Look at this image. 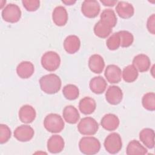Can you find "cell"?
Returning a JSON list of instances; mask_svg holds the SVG:
<instances>
[{
    "label": "cell",
    "instance_id": "obj_1",
    "mask_svg": "<svg viewBox=\"0 0 155 155\" xmlns=\"http://www.w3.org/2000/svg\"><path fill=\"white\" fill-rule=\"evenodd\" d=\"M41 90L45 93L53 94L61 89L62 82L60 78L56 74L50 73L42 76L39 79Z\"/></svg>",
    "mask_w": 155,
    "mask_h": 155
},
{
    "label": "cell",
    "instance_id": "obj_2",
    "mask_svg": "<svg viewBox=\"0 0 155 155\" xmlns=\"http://www.w3.org/2000/svg\"><path fill=\"white\" fill-rule=\"evenodd\" d=\"M79 148L81 153L87 155L97 154L101 149L99 140L93 136L82 137L79 142Z\"/></svg>",
    "mask_w": 155,
    "mask_h": 155
},
{
    "label": "cell",
    "instance_id": "obj_3",
    "mask_svg": "<svg viewBox=\"0 0 155 155\" xmlns=\"http://www.w3.org/2000/svg\"><path fill=\"white\" fill-rule=\"evenodd\" d=\"M44 126L48 132L58 133L63 130L65 123L59 114L50 113L47 115L44 118Z\"/></svg>",
    "mask_w": 155,
    "mask_h": 155
},
{
    "label": "cell",
    "instance_id": "obj_4",
    "mask_svg": "<svg viewBox=\"0 0 155 155\" xmlns=\"http://www.w3.org/2000/svg\"><path fill=\"white\" fill-rule=\"evenodd\" d=\"M41 62L44 69L48 71H54L60 66L61 58L56 52L48 51L42 56Z\"/></svg>",
    "mask_w": 155,
    "mask_h": 155
},
{
    "label": "cell",
    "instance_id": "obj_5",
    "mask_svg": "<svg viewBox=\"0 0 155 155\" xmlns=\"http://www.w3.org/2000/svg\"><path fill=\"white\" fill-rule=\"evenodd\" d=\"M104 145L105 150L110 154L118 153L122 148V138L117 133H111L105 139Z\"/></svg>",
    "mask_w": 155,
    "mask_h": 155
},
{
    "label": "cell",
    "instance_id": "obj_6",
    "mask_svg": "<svg viewBox=\"0 0 155 155\" xmlns=\"http://www.w3.org/2000/svg\"><path fill=\"white\" fill-rule=\"evenodd\" d=\"M98 129V123L91 117H85L81 119L78 124V130L82 135H94L97 132Z\"/></svg>",
    "mask_w": 155,
    "mask_h": 155
},
{
    "label": "cell",
    "instance_id": "obj_7",
    "mask_svg": "<svg viewBox=\"0 0 155 155\" xmlns=\"http://www.w3.org/2000/svg\"><path fill=\"white\" fill-rule=\"evenodd\" d=\"M21 10L19 7L15 4H7L2 10L1 15L2 19L10 23H16L18 22L21 17Z\"/></svg>",
    "mask_w": 155,
    "mask_h": 155
},
{
    "label": "cell",
    "instance_id": "obj_8",
    "mask_svg": "<svg viewBox=\"0 0 155 155\" xmlns=\"http://www.w3.org/2000/svg\"><path fill=\"white\" fill-rule=\"evenodd\" d=\"M101 6L99 3L95 0H85L81 5V12L87 18H96L99 13Z\"/></svg>",
    "mask_w": 155,
    "mask_h": 155
},
{
    "label": "cell",
    "instance_id": "obj_9",
    "mask_svg": "<svg viewBox=\"0 0 155 155\" xmlns=\"http://www.w3.org/2000/svg\"><path fill=\"white\" fill-rule=\"evenodd\" d=\"M14 137L19 142L30 141L35 134L33 128L28 125H21L14 131Z\"/></svg>",
    "mask_w": 155,
    "mask_h": 155
},
{
    "label": "cell",
    "instance_id": "obj_10",
    "mask_svg": "<svg viewBox=\"0 0 155 155\" xmlns=\"http://www.w3.org/2000/svg\"><path fill=\"white\" fill-rule=\"evenodd\" d=\"M123 99L121 88L116 85L110 86L105 93V99L111 105H116L120 104Z\"/></svg>",
    "mask_w": 155,
    "mask_h": 155
},
{
    "label": "cell",
    "instance_id": "obj_11",
    "mask_svg": "<svg viewBox=\"0 0 155 155\" xmlns=\"http://www.w3.org/2000/svg\"><path fill=\"white\" fill-rule=\"evenodd\" d=\"M65 146L64 139L60 135L54 134L51 136L47 140V147L48 151L53 154H56L61 152Z\"/></svg>",
    "mask_w": 155,
    "mask_h": 155
},
{
    "label": "cell",
    "instance_id": "obj_12",
    "mask_svg": "<svg viewBox=\"0 0 155 155\" xmlns=\"http://www.w3.org/2000/svg\"><path fill=\"white\" fill-rule=\"evenodd\" d=\"M104 75L110 84H117L122 79V70L117 65L110 64L106 67Z\"/></svg>",
    "mask_w": 155,
    "mask_h": 155
},
{
    "label": "cell",
    "instance_id": "obj_13",
    "mask_svg": "<svg viewBox=\"0 0 155 155\" xmlns=\"http://www.w3.org/2000/svg\"><path fill=\"white\" fill-rule=\"evenodd\" d=\"M20 120L24 124L31 123L36 118V113L35 109L30 105L22 106L18 113Z\"/></svg>",
    "mask_w": 155,
    "mask_h": 155
},
{
    "label": "cell",
    "instance_id": "obj_14",
    "mask_svg": "<svg viewBox=\"0 0 155 155\" xmlns=\"http://www.w3.org/2000/svg\"><path fill=\"white\" fill-rule=\"evenodd\" d=\"M119 119L118 117L111 113L105 114L101 120V125L104 129L107 131H114L119 125Z\"/></svg>",
    "mask_w": 155,
    "mask_h": 155
},
{
    "label": "cell",
    "instance_id": "obj_15",
    "mask_svg": "<svg viewBox=\"0 0 155 155\" xmlns=\"http://www.w3.org/2000/svg\"><path fill=\"white\" fill-rule=\"evenodd\" d=\"M68 13L65 7L59 5L54 8L52 13V19L57 26H64L68 21Z\"/></svg>",
    "mask_w": 155,
    "mask_h": 155
},
{
    "label": "cell",
    "instance_id": "obj_16",
    "mask_svg": "<svg viewBox=\"0 0 155 155\" xmlns=\"http://www.w3.org/2000/svg\"><path fill=\"white\" fill-rule=\"evenodd\" d=\"M116 11L118 16L123 19L130 18L134 13V8L133 5L125 1L117 2Z\"/></svg>",
    "mask_w": 155,
    "mask_h": 155
},
{
    "label": "cell",
    "instance_id": "obj_17",
    "mask_svg": "<svg viewBox=\"0 0 155 155\" xmlns=\"http://www.w3.org/2000/svg\"><path fill=\"white\" fill-rule=\"evenodd\" d=\"M133 66L141 73L147 71L151 66V61L148 56L145 54H139L133 59Z\"/></svg>",
    "mask_w": 155,
    "mask_h": 155
},
{
    "label": "cell",
    "instance_id": "obj_18",
    "mask_svg": "<svg viewBox=\"0 0 155 155\" xmlns=\"http://www.w3.org/2000/svg\"><path fill=\"white\" fill-rule=\"evenodd\" d=\"M64 48L68 54H74L80 48L81 41L76 35L68 36L64 41Z\"/></svg>",
    "mask_w": 155,
    "mask_h": 155
},
{
    "label": "cell",
    "instance_id": "obj_19",
    "mask_svg": "<svg viewBox=\"0 0 155 155\" xmlns=\"http://www.w3.org/2000/svg\"><path fill=\"white\" fill-rule=\"evenodd\" d=\"M90 70L96 74L101 73L105 67V62L103 58L97 54L91 55L88 59Z\"/></svg>",
    "mask_w": 155,
    "mask_h": 155
},
{
    "label": "cell",
    "instance_id": "obj_20",
    "mask_svg": "<svg viewBox=\"0 0 155 155\" xmlns=\"http://www.w3.org/2000/svg\"><path fill=\"white\" fill-rule=\"evenodd\" d=\"M35 71V67L33 63L30 61H22L16 67L18 76L22 79L30 78Z\"/></svg>",
    "mask_w": 155,
    "mask_h": 155
},
{
    "label": "cell",
    "instance_id": "obj_21",
    "mask_svg": "<svg viewBox=\"0 0 155 155\" xmlns=\"http://www.w3.org/2000/svg\"><path fill=\"white\" fill-rule=\"evenodd\" d=\"M107 86V81L101 76L93 78L89 83V87L91 91L96 94L103 93L105 91Z\"/></svg>",
    "mask_w": 155,
    "mask_h": 155
},
{
    "label": "cell",
    "instance_id": "obj_22",
    "mask_svg": "<svg viewBox=\"0 0 155 155\" xmlns=\"http://www.w3.org/2000/svg\"><path fill=\"white\" fill-rule=\"evenodd\" d=\"M62 115L65 121L70 124H76L80 119L79 111L77 108L73 105H67L65 107L62 111Z\"/></svg>",
    "mask_w": 155,
    "mask_h": 155
},
{
    "label": "cell",
    "instance_id": "obj_23",
    "mask_svg": "<svg viewBox=\"0 0 155 155\" xmlns=\"http://www.w3.org/2000/svg\"><path fill=\"white\" fill-rule=\"evenodd\" d=\"M139 139L148 148L154 147V131L150 128L142 129L139 133Z\"/></svg>",
    "mask_w": 155,
    "mask_h": 155
},
{
    "label": "cell",
    "instance_id": "obj_24",
    "mask_svg": "<svg viewBox=\"0 0 155 155\" xmlns=\"http://www.w3.org/2000/svg\"><path fill=\"white\" fill-rule=\"evenodd\" d=\"M96 103L94 99L90 97H84L79 103L80 111L85 115L92 114L96 110Z\"/></svg>",
    "mask_w": 155,
    "mask_h": 155
},
{
    "label": "cell",
    "instance_id": "obj_25",
    "mask_svg": "<svg viewBox=\"0 0 155 155\" xmlns=\"http://www.w3.org/2000/svg\"><path fill=\"white\" fill-rule=\"evenodd\" d=\"M147 148L137 140H131L126 149L127 155H143L147 154Z\"/></svg>",
    "mask_w": 155,
    "mask_h": 155
},
{
    "label": "cell",
    "instance_id": "obj_26",
    "mask_svg": "<svg viewBox=\"0 0 155 155\" xmlns=\"http://www.w3.org/2000/svg\"><path fill=\"white\" fill-rule=\"evenodd\" d=\"M112 27L106 22L99 20L94 26V33L100 38H107L112 32Z\"/></svg>",
    "mask_w": 155,
    "mask_h": 155
},
{
    "label": "cell",
    "instance_id": "obj_27",
    "mask_svg": "<svg viewBox=\"0 0 155 155\" xmlns=\"http://www.w3.org/2000/svg\"><path fill=\"white\" fill-rule=\"evenodd\" d=\"M139 73L133 65H128L122 71V76L125 82L131 83L134 82L138 78Z\"/></svg>",
    "mask_w": 155,
    "mask_h": 155
},
{
    "label": "cell",
    "instance_id": "obj_28",
    "mask_svg": "<svg viewBox=\"0 0 155 155\" xmlns=\"http://www.w3.org/2000/svg\"><path fill=\"white\" fill-rule=\"evenodd\" d=\"M101 21L110 25L112 28L114 27L117 24V19L114 12L110 8L104 9L100 16Z\"/></svg>",
    "mask_w": 155,
    "mask_h": 155
},
{
    "label": "cell",
    "instance_id": "obj_29",
    "mask_svg": "<svg viewBox=\"0 0 155 155\" xmlns=\"http://www.w3.org/2000/svg\"><path fill=\"white\" fill-rule=\"evenodd\" d=\"M62 94L67 99L73 101L79 97V90L76 85L74 84H67L63 87Z\"/></svg>",
    "mask_w": 155,
    "mask_h": 155
},
{
    "label": "cell",
    "instance_id": "obj_30",
    "mask_svg": "<svg viewBox=\"0 0 155 155\" xmlns=\"http://www.w3.org/2000/svg\"><path fill=\"white\" fill-rule=\"evenodd\" d=\"M142 106L147 110L153 111L155 110V94L148 92L145 94L142 99Z\"/></svg>",
    "mask_w": 155,
    "mask_h": 155
},
{
    "label": "cell",
    "instance_id": "obj_31",
    "mask_svg": "<svg viewBox=\"0 0 155 155\" xmlns=\"http://www.w3.org/2000/svg\"><path fill=\"white\" fill-rule=\"evenodd\" d=\"M118 33L120 39V47L127 48L131 45L134 41V36L131 33L126 30H121Z\"/></svg>",
    "mask_w": 155,
    "mask_h": 155
},
{
    "label": "cell",
    "instance_id": "obj_32",
    "mask_svg": "<svg viewBox=\"0 0 155 155\" xmlns=\"http://www.w3.org/2000/svg\"><path fill=\"white\" fill-rule=\"evenodd\" d=\"M106 45L110 50H116L120 46V39L118 32L112 34L107 40Z\"/></svg>",
    "mask_w": 155,
    "mask_h": 155
},
{
    "label": "cell",
    "instance_id": "obj_33",
    "mask_svg": "<svg viewBox=\"0 0 155 155\" xmlns=\"http://www.w3.org/2000/svg\"><path fill=\"white\" fill-rule=\"evenodd\" d=\"M12 132L10 128L5 124L0 125V143L1 144L7 142L11 137Z\"/></svg>",
    "mask_w": 155,
    "mask_h": 155
},
{
    "label": "cell",
    "instance_id": "obj_34",
    "mask_svg": "<svg viewBox=\"0 0 155 155\" xmlns=\"http://www.w3.org/2000/svg\"><path fill=\"white\" fill-rule=\"evenodd\" d=\"M24 7L28 12H35L40 7V1L38 0L22 1Z\"/></svg>",
    "mask_w": 155,
    "mask_h": 155
},
{
    "label": "cell",
    "instance_id": "obj_35",
    "mask_svg": "<svg viewBox=\"0 0 155 155\" xmlns=\"http://www.w3.org/2000/svg\"><path fill=\"white\" fill-rule=\"evenodd\" d=\"M147 28L151 34H155V15L154 13L150 16L147 19Z\"/></svg>",
    "mask_w": 155,
    "mask_h": 155
},
{
    "label": "cell",
    "instance_id": "obj_36",
    "mask_svg": "<svg viewBox=\"0 0 155 155\" xmlns=\"http://www.w3.org/2000/svg\"><path fill=\"white\" fill-rule=\"evenodd\" d=\"M101 2L104 6L108 7H113L117 3V1H113V0H101Z\"/></svg>",
    "mask_w": 155,
    "mask_h": 155
},
{
    "label": "cell",
    "instance_id": "obj_37",
    "mask_svg": "<svg viewBox=\"0 0 155 155\" xmlns=\"http://www.w3.org/2000/svg\"><path fill=\"white\" fill-rule=\"evenodd\" d=\"M62 3L67 5H73L74 4L76 3V1H73V0H62Z\"/></svg>",
    "mask_w": 155,
    "mask_h": 155
},
{
    "label": "cell",
    "instance_id": "obj_38",
    "mask_svg": "<svg viewBox=\"0 0 155 155\" xmlns=\"http://www.w3.org/2000/svg\"><path fill=\"white\" fill-rule=\"evenodd\" d=\"M154 65H153V67H152V70H153V69H154ZM153 73H153V71H151V74H152V75H153V77H154V75H153Z\"/></svg>",
    "mask_w": 155,
    "mask_h": 155
}]
</instances>
